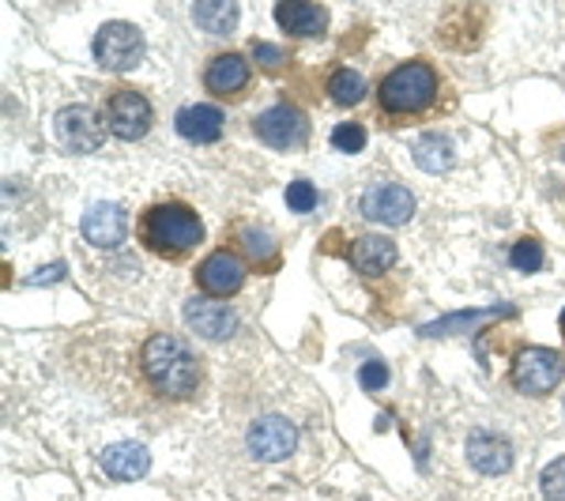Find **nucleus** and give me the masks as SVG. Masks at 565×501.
Wrapping results in <instances>:
<instances>
[{"instance_id":"1","label":"nucleus","mask_w":565,"mask_h":501,"mask_svg":"<svg viewBox=\"0 0 565 501\" xmlns=\"http://www.w3.org/2000/svg\"><path fill=\"white\" fill-rule=\"evenodd\" d=\"M140 366L154 393L167 399H189L200 388V362L178 335L154 332L140 351Z\"/></svg>"},{"instance_id":"2","label":"nucleus","mask_w":565,"mask_h":501,"mask_svg":"<svg viewBox=\"0 0 565 501\" xmlns=\"http://www.w3.org/2000/svg\"><path fill=\"white\" fill-rule=\"evenodd\" d=\"M143 245L159 257H185L189 249H196L204 242V223L189 204H178V200H167V204L148 207L140 223Z\"/></svg>"},{"instance_id":"3","label":"nucleus","mask_w":565,"mask_h":501,"mask_svg":"<svg viewBox=\"0 0 565 501\" xmlns=\"http://www.w3.org/2000/svg\"><path fill=\"white\" fill-rule=\"evenodd\" d=\"M437 98V72L426 61H407V65L392 68L377 87V103L392 117L423 114Z\"/></svg>"},{"instance_id":"4","label":"nucleus","mask_w":565,"mask_h":501,"mask_svg":"<svg viewBox=\"0 0 565 501\" xmlns=\"http://www.w3.org/2000/svg\"><path fill=\"white\" fill-rule=\"evenodd\" d=\"M90 50H95V61L106 72H132L143 61V50H148V42H143V31L136 23L114 20V23L98 26Z\"/></svg>"},{"instance_id":"5","label":"nucleus","mask_w":565,"mask_h":501,"mask_svg":"<svg viewBox=\"0 0 565 501\" xmlns=\"http://www.w3.org/2000/svg\"><path fill=\"white\" fill-rule=\"evenodd\" d=\"M565 377V354L551 348H524L513 362V385L524 396H551Z\"/></svg>"},{"instance_id":"6","label":"nucleus","mask_w":565,"mask_h":501,"mask_svg":"<svg viewBox=\"0 0 565 501\" xmlns=\"http://www.w3.org/2000/svg\"><path fill=\"white\" fill-rule=\"evenodd\" d=\"M151 121H154V114H151V103L140 95V90H132V87H121V90H114L109 95V103H106V129L117 136V140H143L151 129Z\"/></svg>"},{"instance_id":"7","label":"nucleus","mask_w":565,"mask_h":501,"mask_svg":"<svg viewBox=\"0 0 565 501\" xmlns=\"http://www.w3.org/2000/svg\"><path fill=\"white\" fill-rule=\"evenodd\" d=\"M253 132H257V140H260V143H268V148H276V151H295V148H302V143H306L309 121H306V114H302L298 106L279 103V106L264 109L257 121H253Z\"/></svg>"},{"instance_id":"8","label":"nucleus","mask_w":565,"mask_h":501,"mask_svg":"<svg viewBox=\"0 0 565 501\" xmlns=\"http://www.w3.org/2000/svg\"><path fill=\"white\" fill-rule=\"evenodd\" d=\"M245 445H249L253 460L279 463V460H287L290 452L298 449V430H295V423H287V418L264 415V418H257V423L249 426V434H245Z\"/></svg>"},{"instance_id":"9","label":"nucleus","mask_w":565,"mask_h":501,"mask_svg":"<svg viewBox=\"0 0 565 501\" xmlns=\"http://www.w3.org/2000/svg\"><path fill=\"white\" fill-rule=\"evenodd\" d=\"M245 260L234 257L231 249H215L212 257L200 260L196 268V287L204 290V298H231L245 287Z\"/></svg>"},{"instance_id":"10","label":"nucleus","mask_w":565,"mask_h":501,"mask_svg":"<svg viewBox=\"0 0 565 501\" xmlns=\"http://www.w3.org/2000/svg\"><path fill=\"white\" fill-rule=\"evenodd\" d=\"M362 215L370 218V223H385V226H404L407 218L415 215V196L407 193L404 185H396V181H377V185H370L366 193H362Z\"/></svg>"},{"instance_id":"11","label":"nucleus","mask_w":565,"mask_h":501,"mask_svg":"<svg viewBox=\"0 0 565 501\" xmlns=\"http://www.w3.org/2000/svg\"><path fill=\"white\" fill-rule=\"evenodd\" d=\"M57 140L65 143L68 151L90 154V151L103 148L106 125L98 121V114L90 106H65L57 114Z\"/></svg>"},{"instance_id":"12","label":"nucleus","mask_w":565,"mask_h":501,"mask_svg":"<svg viewBox=\"0 0 565 501\" xmlns=\"http://www.w3.org/2000/svg\"><path fill=\"white\" fill-rule=\"evenodd\" d=\"M79 231H84V238L95 245V249H117V245L125 242V234H129V215H125L121 204H90L84 223H79Z\"/></svg>"},{"instance_id":"13","label":"nucleus","mask_w":565,"mask_h":501,"mask_svg":"<svg viewBox=\"0 0 565 501\" xmlns=\"http://www.w3.org/2000/svg\"><path fill=\"white\" fill-rule=\"evenodd\" d=\"M185 321L193 332L204 335V340H231V335L238 332V317H234V309L215 302V298H189Z\"/></svg>"},{"instance_id":"14","label":"nucleus","mask_w":565,"mask_h":501,"mask_svg":"<svg viewBox=\"0 0 565 501\" xmlns=\"http://www.w3.org/2000/svg\"><path fill=\"white\" fill-rule=\"evenodd\" d=\"M468 463L482 476H505L513 468V445L501 434L490 430H476L468 437Z\"/></svg>"},{"instance_id":"15","label":"nucleus","mask_w":565,"mask_h":501,"mask_svg":"<svg viewBox=\"0 0 565 501\" xmlns=\"http://www.w3.org/2000/svg\"><path fill=\"white\" fill-rule=\"evenodd\" d=\"M245 84H249V61L242 53H218V57L207 61L204 68V87L218 98H234L242 95Z\"/></svg>"},{"instance_id":"16","label":"nucleus","mask_w":565,"mask_h":501,"mask_svg":"<svg viewBox=\"0 0 565 501\" xmlns=\"http://www.w3.org/2000/svg\"><path fill=\"white\" fill-rule=\"evenodd\" d=\"M276 23L295 39H321L328 31V12L321 4H306V0H282L276 4Z\"/></svg>"},{"instance_id":"17","label":"nucleus","mask_w":565,"mask_h":501,"mask_svg":"<svg viewBox=\"0 0 565 501\" xmlns=\"http://www.w3.org/2000/svg\"><path fill=\"white\" fill-rule=\"evenodd\" d=\"M98 463H103V471H106L109 479L132 482V479L148 476L151 452L143 449V445H136V441H117V445H109V449H103Z\"/></svg>"},{"instance_id":"18","label":"nucleus","mask_w":565,"mask_h":501,"mask_svg":"<svg viewBox=\"0 0 565 501\" xmlns=\"http://www.w3.org/2000/svg\"><path fill=\"white\" fill-rule=\"evenodd\" d=\"M174 129L181 140H189V143H215L218 136H223V114L207 103L185 106V109H178Z\"/></svg>"},{"instance_id":"19","label":"nucleus","mask_w":565,"mask_h":501,"mask_svg":"<svg viewBox=\"0 0 565 501\" xmlns=\"http://www.w3.org/2000/svg\"><path fill=\"white\" fill-rule=\"evenodd\" d=\"M396 242L392 238H381V234H366V238H359L351 245V264L362 271V276H381V271H388L392 264H396Z\"/></svg>"},{"instance_id":"20","label":"nucleus","mask_w":565,"mask_h":501,"mask_svg":"<svg viewBox=\"0 0 565 501\" xmlns=\"http://www.w3.org/2000/svg\"><path fill=\"white\" fill-rule=\"evenodd\" d=\"M193 20L207 34H231L238 26V4L234 0H200L193 4Z\"/></svg>"},{"instance_id":"21","label":"nucleus","mask_w":565,"mask_h":501,"mask_svg":"<svg viewBox=\"0 0 565 501\" xmlns=\"http://www.w3.org/2000/svg\"><path fill=\"white\" fill-rule=\"evenodd\" d=\"M415 162H418V170H426V174H445V170H452L457 154H452V143L445 140V136L426 132L423 140L415 143Z\"/></svg>"},{"instance_id":"22","label":"nucleus","mask_w":565,"mask_h":501,"mask_svg":"<svg viewBox=\"0 0 565 501\" xmlns=\"http://www.w3.org/2000/svg\"><path fill=\"white\" fill-rule=\"evenodd\" d=\"M328 95H332L335 106H359L362 98H366V79L354 68H340L328 79Z\"/></svg>"},{"instance_id":"23","label":"nucleus","mask_w":565,"mask_h":501,"mask_svg":"<svg viewBox=\"0 0 565 501\" xmlns=\"http://www.w3.org/2000/svg\"><path fill=\"white\" fill-rule=\"evenodd\" d=\"M543 260H546V253H543V245L535 242V238H521V242L513 245V253H509V264H513L516 271H524V276L540 271Z\"/></svg>"},{"instance_id":"24","label":"nucleus","mask_w":565,"mask_h":501,"mask_svg":"<svg viewBox=\"0 0 565 501\" xmlns=\"http://www.w3.org/2000/svg\"><path fill=\"white\" fill-rule=\"evenodd\" d=\"M332 148L343 151V154L366 151V129H362V125H354V121L335 125V129H332Z\"/></svg>"},{"instance_id":"25","label":"nucleus","mask_w":565,"mask_h":501,"mask_svg":"<svg viewBox=\"0 0 565 501\" xmlns=\"http://www.w3.org/2000/svg\"><path fill=\"white\" fill-rule=\"evenodd\" d=\"M540 490L546 501H565V457L551 460L540 476Z\"/></svg>"},{"instance_id":"26","label":"nucleus","mask_w":565,"mask_h":501,"mask_svg":"<svg viewBox=\"0 0 565 501\" xmlns=\"http://www.w3.org/2000/svg\"><path fill=\"white\" fill-rule=\"evenodd\" d=\"M287 207H290V212H298V215L313 212V207H317V189L309 185V181H290V185H287Z\"/></svg>"},{"instance_id":"27","label":"nucleus","mask_w":565,"mask_h":501,"mask_svg":"<svg viewBox=\"0 0 565 501\" xmlns=\"http://www.w3.org/2000/svg\"><path fill=\"white\" fill-rule=\"evenodd\" d=\"M242 245H245V253H249L253 260L257 264H264V260H276V245L268 242V234H260V231H249V226H245L242 231Z\"/></svg>"},{"instance_id":"28","label":"nucleus","mask_w":565,"mask_h":501,"mask_svg":"<svg viewBox=\"0 0 565 501\" xmlns=\"http://www.w3.org/2000/svg\"><path fill=\"white\" fill-rule=\"evenodd\" d=\"M359 385L366 388V393H381V388L388 385V366H385V362H377V359H370L366 366L359 370Z\"/></svg>"},{"instance_id":"29","label":"nucleus","mask_w":565,"mask_h":501,"mask_svg":"<svg viewBox=\"0 0 565 501\" xmlns=\"http://www.w3.org/2000/svg\"><path fill=\"white\" fill-rule=\"evenodd\" d=\"M249 53H253V61H257L260 68H279L282 61H287V53H282L279 45H271V42H253Z\"/></svg>"},{"instance_id":"30","label":"nucleus","mask_w":565,"mask_h":501,"mask_svg":"<svg viewBox=\"0 0 565 501\" xmlns=\"http://www.w3.org/2000/svg\"><path fill=\"white\" fill-rule=\"evenodd\" d=\"M61 276H65V264H50V268H42V276H31V284H45V279L53 284V279H61Z\"/></svg>"},{"instance_id":"31","label":"nucleus","mask_w":565,"mask_h":501,"mask_svg":"<svg viewBox=\"0 0 565 501\" xmlns=\"http://www.w3.org/2000/svg\"><path fill=\"white\" fill-rule=\"evenodd\" d=\"M562 332H565V309H562Z\"/></svg>"}]
</instances>
